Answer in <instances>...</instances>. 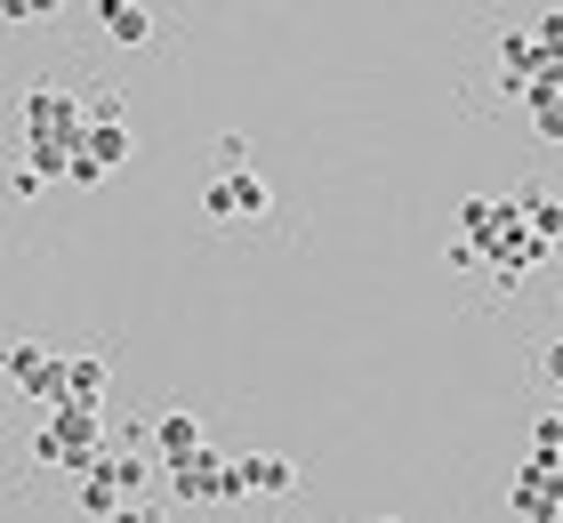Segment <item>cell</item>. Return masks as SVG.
<instances>
[{
  "mask_svg": "<svg viewBox=\"0 0 563 523\" xmlns=\"http://www.w3.org/2000/svg\"><path fill=\"white\" fill-rule=\"evenodd\" d=\"M97 451H106V418H97V411H73V403H57V411L41 418V435H33V459L57 467V476H89Z\"/></svg>",
  "mask_w": 563,
  "mask_h": 523,
  "instance_id": "obj_1",
  "label": "cell"
},
{
  "mask_svg": "<svg viewBox=\"0 0 563 523\" xmlns=\"http://www.w3.org/2000/svg\"><path fill=\"white\" fill-rule=\"evenodd\" d=\"M0 379H9L24 403H41V411H57V403H65V355H57V347H41V338H16V347L0 355Z\"/></svg>",
  "mask_w": 563,
  "mask_h": 523,
  "instance_id": "obj_2",
  "label": "cell"
},
{
  "mask_svg": "<svg viewBox=\"0 0 563 523\" xmlns=\"http://www.w3.org/2000/svg\"><path fill=\"white\" fill-rule=\"evenodd\" d=\"M24 138H48V145H81V97L57 89V81H33L24 89Z\"/></svg>",
  "mask_w": 563,
  "mask_h": 523,
  "instance_id": "obj_3",
  "label": "cell"
},
{
  "mask_svg": "<svg viewBox=\"0 0 563 523\" xmlns=\"http://www.w3.org/2000/svg\"><path fill=\"white\" fill-rule=\"evenodd\" d=\"M169 491H177V500H210V508H242L234 459H218L210 443H201L194 459H177V467H169Z\"/></svg>",
  "mask_w": 563,
  "mask_h": 523,
  "instance_id": "obj_4",
  "label": "cell"
},
{
  "mask_svg": "<svg viewBox=\"0 0 563 523\" xmlns=\"http://www.w3.org/2000/svg\"><path fill=\"white\" fill-rule=\"evenodd\" d=\"M137 483H145V459H137V451H97V467L81 476V508H89V515H113Z\"/></svg>",
  "mask_w": 563,
  "mask_h": 523,
  "instance_id": "obj_5",
  "label": "cell"
},
{
  "mask_svg": "<svg viewBox=\"0 0 563 523\" xmlns=\"http://www.w3.org/2000/svg\"><path fill=\"white\" fill-rule=\"evenodd\" d=\"M507 508L523 523H563V467L555 459H531L516 483H507Z\"/></svg>",
  "mask_w": 563,
  "mask_h": 523,
  "instance_id": "obj_6",
  "label": "cell"
},
{
  "mask_svg": "<svg viewBox=\"0 0 563 523\" xmlns=\"http://www.w3.org/2000/svg\"><path fill=\"white\" fill-rule=\"evenodd\" d=\"M73 153H81L97 177H113L137 153V138H130V121H81V145H73Z\"/></svg>",
  "mask_w": 563,
  "mask_h": 523,
  "instance_id": "obj_7",
  "label": "cell"
},
{
  "mask_svg": "<svg viewBox=\"0 0 563 523\" xmlns=\"http://www.w3.org/2000/svg\"><path fill=\"white\" fill-rule=\"evenodd\" d=\"M234 483H242V500H250V491H258V500H282V491L298 483V467L282 451H242L234 459Z\"/></svg>",
  "mask_w": 563,
  "mask_h": 523,
  "instance_id": "obj_8",
  "label": "cell"
},
{
  "mask_svg": "<svg viewBox=\"0 0 563 523\" xmlns=\"http://www.w3.org/2000/svg\"><path fill=\"white\" fill-rule=\"evenodd\" d=\"M499 218H507V201H499V194H467V201H459V233H451V242L475 258V250L499 233Z\"/></svg>",
  "mask_w": 563,
  "mask_h": 523,
  "instance_id": "obj_9",
  "label": "cell"
},
{
  "mask_svg": "<svg viewBox=\"0 0 563 523\" xmlns=\"http://www.w3.org/2000/svg\"><path fill=\"white\" fill-rule=\"evenodd\" d=\"M194 451H201V418L194 411H162V418H153V459H162V467L194 459Z\"/></svg>",
  "mask_w": 563,
  "mask_h": 523,
  "instance_id": "obj_10",
  "label": "cell"
},
{
  "mask_svg": "<svg viewBox=\"0 0 563 523\" xmlns=\"http://www.w3.org/2000/svg\"><path fill=\"white\" fill-rule=\"evenodd\" d=\"M106 355H65V403L73 411H97V403H106Z\"/></svg>",
  "mask_w": 563,
  "mask_h": 523,
  "instance_id": "obj_11",
  "label": "cell"
},
{
  "mask_svg": "<svg viewBox=\"0 0 563 523\" xmlns=\"http://www.w3.org/2000/svg\"><path fill=\"white\" fill-rule=\"evenodd\" d=\"M97 24H106L121 48H145L153 41V9H145V0H97Z\"/></svg>",
  "mask_w": 563,
  "mask_h": 523,
  "instance_id": "obj_12",
  "label": "cell"
},
{
  "mask_svg": "<svg viewBox=\"0 0 563 523\" xmlns=\"http://www.w3.org/2000/svg\"><path fill=\"white\" fill-rule=\"evenodd\" d=\"M218 186H225V209H234V218H266L274 209V186L258 170H218Z\"/></svg>",
  "mask_w": 563,
  "mask_h": 523,
  "instance_id": "obj_13",
  "label": "cell"
},
{
  "mask_svg": "<svg viewBox=\"0 0 563 523\" xmlns=\"http://www.w3.org/2000/svg\"><path fill=\"white\" fill-rule=\"evenodd\" d=\"M507 201H516V218L540 233V242H555V233H563V201H555V186H531V194H507Z\"/></svg>",
  "mask_w": 563,
  "mask_h": 523,
  "instance_id": "obj_14",
  "label": "cell"
},
{
  "mask_svg": "<svg viewBox=\"0 0 563 523\" xmlns=\"http://www.w3.org/2000/svg\"><path fill=\"white\" fill-rule=\"evenodd\" d=\"M531 459H555V467H563V411H540V418H531Z\"/></svg>",
  "mask_w": 563,
  "mask_h": 523,
  "instance_id": "obj_15",
  "label": "cell"
},
{
  "mask_svg": "<svg viewBox=\"0 0 563 523\" xmlns=\"http://www.w3.org/2000/svg\"><path fill=\"white\" fill-rule=\"evenodd\" d=\"M81 121H130V113H121V89H89L81 97Z\"/></svg>",
  "mask_w": 563,
  "mask_h": 523,
  "instance_id": "obj_16",
  "label": "cell"
},
{
  "mask_svg": "<svg viewBox=\"0 0 563 523\" xmlns=\"http://www.w3.org/2000/svg\"><path fill=\"white\" fill-rule=\"evenodd\" d=\"M218 170H250V138H242V129H225V138H218Z\"/></svg>",
  "mask_w": 563,
  "mask_h": 523,
  "instance_id": "obj_17",
  "label": "cell"
},
{
  "mask_svg": "<svg viewBox=\"0 0 563 523\" xmlns=\"http://www.w3.org/2000/svg\"><path fill=\"white\" fill-rule=\"evenodd\" d=\"M41 17V0H0V24H33Z\"/></svg>",
  "mask_w": 563,
  "mask_h": 523,
  "instance_id": "obj_18",
  "label": "cell"
},
{
  "mask_svg": "<svg viewBox=\"0 0 563 523\" xmlns=\"http://www.w3.org/2000/svg\"><path fill=\"white\" fill-rule=\"evenodd\" d=\"M106 523H169V515H153V508H137V500H121V508H113Z\"/></svg>",
  "mask_w": 563,
  "mask_h": 523,
  "instance_id": "obj_19",
  "label": "cell"
},
{
  "mask_svg": "<svg viewBox=\"0 0 563 523\" xmlns=\"http://www.w3.org/2000/svg\"><path fill=\"white\" fill-rule=\"evenodd\" d=\"M378 523H395V515H378Z\"/></svg>",
  "mask_w": 563,
  "mask_h": 523,
  "instance_id": "obj_20",
  "label": "cell"
}]
</instances>
